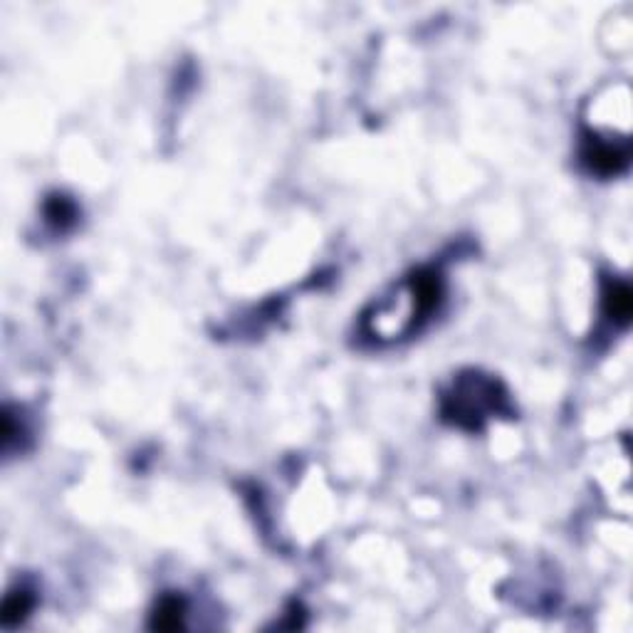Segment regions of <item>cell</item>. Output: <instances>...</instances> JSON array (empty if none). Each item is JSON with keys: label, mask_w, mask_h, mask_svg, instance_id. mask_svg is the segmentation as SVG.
I'll return each mask as SVG.
<instances>
[{"label": "cell", "mask_w": 633, "mask_h": 633, "mask_svg": "<svg viewBox=\"0 0 633 633\" xmlns=\"http://www.w3.org/2000/svg\"><path fill=\"white\" fill-rule=\"evenodd\" d=\"M504 396L500 384L490 376L470 371L465 376H457V381L450 388V394L443 396V416L460 428L478 431L482 421L504 409Z\"/></svg>", "instance_id": "1"}, {"label": "cell", "mask_w": 633, "mask_h": 633, "mask_svg": "<svg viewBox=\"0 0 633 633\" xmlns=\"http://www.w3.org/2000/svg\"><path fill=\"white\" fill-rule=\"evenodd\" d=\"M629 146H619V144H611L604 139H587L584 141V149H582V159L584 164L601 176H613V174H621L623 168L629 166Z\"/></svg>", "instance_id": "2"}, {"label": "cell", "mask_w": 633, "mask_h": 633, "mask_svg": "<svg viewBox=\"0 0 633 633\" xmlns=\"http://www.w3.org/2000/svg\"><path fill=\"white\" fill-rule=\"evenodd\" d=\"M631 290L626 282H609L606 290H604V312L609 316L611 322L626 327L629 319H631Z\"/></svg>", "instance_id": "3"}, {"label": "cell", "mask_w": 633, "mask_h": 633, "mask_svg": "<svg viewBox=\"0 0 633 633\" xmlns=\"http://www.w3.org/2000/svg\"><path fill=\"white\" fill-rule=\"evenodd\" d=\"M184 616H186V604L184 598L178 597H164L159 601V606L153 611V629L161 631H176L184 626Z\"/></svg>", "instance_id": "4"}, {"label": "cell", "mask_w": 633, "mask_h": 633, "mask_svg": "<svg viewBox=\"0 0 633 633\" xmlns=\"http://www.w3.org/2000/svg\"><path fill=\"white\" fill-rule=\"evenodd\" d=\"M30 609H33V597L27 591H12L3 604V623L5 626L20 623L30 613Z\"/></svg>", "instance_id": "5"}, {"label": "cell", "mask_w": 633, "mask_h": 633, "mask_svg": "<svg viewBox=\"0 0 633 633\" xmlns=\"http://www.w3.org/2000/svg\"><path fill=\"white\" fill-rule=\"evenodd\" d=\"M45 213H47V221L59 225V228H67V225L74 223V215H77L74 203L65 199V196H55V199L47 200Z\"/></svg>", "instance_id": "6"}]
</instances>
